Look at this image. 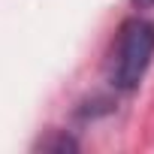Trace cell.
<instances>
[{
  "mask_svg": "<svg viewBox=\"0 0 154 154\" xmlns=\"http://www.w3.org/2000/svg\"><path fill=\"white\" fill-rule=\"evenodd\" d=\"M151 57H154V21L139 18V15L127 18L118 33V45H115L112 66H109L112 85L121 91H133L142 82Z\"/></svg>",
  "mask_w": 154,
  "mask_h": 154,
  "instance_id": "6da1fadb",
  "label": "cell"
},
{
  "mask_svg": "<svg viewBox=\"0 0 154 154\" xmlns=\"http://www.w3.org/2000/svg\"><path fill=\"white\" fill-rule=\"evenodd\" d=\"M133 3H136V6H142V9H145V6H154V0H133Z\"/></svg>",
  "mask_w": 154,
  "mask_h": 154,
  "instance_id": "7a4b0ae2",
  "label": "cell"
}]
</instances>
